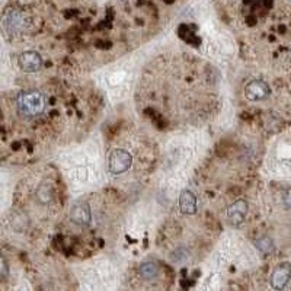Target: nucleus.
<instances>
[{"mask_svg":"<svg viewBox=\"0 0 291 291\" xmlns=\"http://www.w3.org/2000/svg\"><path fill=\"white\" fill-rule=\"evenodd\" d=\"M291 276V265L288 262L280 264L275 271L271 275V286L276 291H281L286 288V286L288 284Z\"/></svg>","mask_w":291,"mask_h":291,"instance_id":"6e6552de","label":"nucleus"},{"mask_svg":"<svg viewBox=\"0 0 291 291\" xmlns=\"http://www.w3.org/2000/svg\"><path fill=\"white\" fill-rule=\"evenodd\" d=\"M3 30L9 35H19L25 28V18L18 9H8L2 18Z\"/></svg>","mask_w":291,"mask_h":291,"instance_id":"7ed1b4c3","label":"nucleus"},{"mask_svg":"<svg viewBox=\"0 0 291 291\" xmlns=\"http://www.w3.org/2000/svg\"><path fill=\"white\" fill-rule=\"evenodd\" d=\"M36 196L41 202H48L51 200V186L48 184H41L38 191H36Z\"/></svg>","mask_w":291,"mask_h":291,"instance_id":"f8f14e48","label":"nucleus"},{"mask_svg":"<svg viewBox=\"0 0 291 291\" xmlns=\"http://www.w3.org/2000/svg\"><path fill=\"white\" fill-rule=\"evenodd\" d=\"M179 210L182 214L191 216L196 211V195L190 190H184L179 195Z\"/></svg>","mask_w":291,"mask_h":291,"instance_id":"1a4fd4ad","label":"nucleus"},{"mask_svg":"<svg viewBox=\"0 0 291 291\" xmlns=\"http://www.w3.org/2000/svg\"><path fill=\"white\" fill-rule=\"evenodd\" d=\"M70 218L73 223L79 224V226H88L92 222V212L90 207L86 202H76L70 208Z\"/></svg>","mask_w":291,"mask_h":291,"instance_id":"0eeeda50","label":"nucleus"},{"mask_svg":"<svg viewBox=\"0 0 291 291\" xmlns=\"http://www.w3.org/2000/svg\"><path fill=\"white\" fill-rule=\"evenodd\" d=\"M255 246L258 248L262 254H271L274 250V242L271 240V238L265 236V238H260L255 242Z\"/></svg>","mask_w":291,"mask_h":291,"instance_id":"9b49d317","label":"nucleus"},{"mask_svg":"<svg viewBox=\"0 0 291 291\" xmlns=\"http://www.w3.org/2000/svg\"><path fill=\"white\" fill-rule=\"evenodd\" d=\"M188 250L185 249V248H178L175 252H172V255H170V259L172 260H175V262H180V260H185V259L188 258Z\"/></svg>","mask_w":291,"mask_h":291,"instance_id":"ddd939ff","label":"nucleus"},{"mask_svg":"<svg viewBox=\"0 0 291 291\" xmlns=\"http://www.w3.org/2000/svg\"><path fill=\"white\" fill-rule=\"evenodd\" d=\"M19 67L25 73H35L42 67V58L36 51H25L19 56Z\"/></svg>","mask_w":291,"mask_h":291,"instance_id":"423d86ee","label":"nucleus"},{"mask_svg":"<svg viewBox=\"0 0 291 291\" xmlns=\"http://www.w3.org/2000/svg\"><path fill=\"white\" fill-rule=\"evenodd\" d=\"M131 163H132V158L124 148H115L108 156V168H110V172L114 175L127 172L131 168Z\"/></svg>","mask_w":291,"mask_h":291,"instance_id":"f03ea898","label":"nucleus"},{"mask_svg":"<svg viewBox=\"0 0 291 291\" xmlns=\"http://www.w3.org/2000/svg\"><path fill=\"white\" fill-rule=\"evenodd\" d=\"M271 94L270 86L262 80H252L244 86V96L249 100H262Z\"/></svg>","mask_w":291,"mask_h":291,"instance_id":"39448f33","label":"nucleus"},{"mask_svg":"<svg viewBox=\"0 0 291 291\" xmlns=\"http://www.w3.org/2000/svg\"><path fill=\"white\" fill-rule=\"evenodd\" d=\"M18 110L24 116H36L46 110V96L38 90L22 92L18 96Z\"/></svg>","mask_w":291,"mask_h":291,"instance_id":"f257e3e1","label":"nucleus"},{"mask_svg":"<svg viewBox=\"0 0 291 291\" xmlns=\"http://www.w3.org/2000/svg\"><path fill=\"white\" fill-rule=\"evenodd\" d=\"M140 275L144 280H153L158 275V266L153 262H144L140 266Z\"/></svg>","mask_w":291,"mask_h":291,"instance_id":"9d476101","label":"nucleus"},{"mask_svg":"<svg viewBox=\"0 0 291 291\" xmlns=\"http://www.w3.org/2000/svg\"><path fill=\"white\" fill-rule=\"evenodd\" d=\"M4 271H6V266H4V262H3V259L0 258V278L4 275Z\"/></svg>","mask_w":291,"mask_h":291,"instance_id":"4468645a","label":"nucleus"},{"mask_svg":"<svg viewBox=\"0 0 291 291\" xmlns=\"http://www.w3.org/2000/svg\"><path fill=\"white\" fill-rule=\"evenodd\" d=\"M248 212V202L244 200H238L227 208V222L233 227H239L244 222Z\"/></svg>","mask_w":291,"mask_h":291,"instance_id":"20e7f679","label":"nucleus"}]
</instances>
